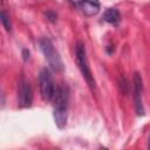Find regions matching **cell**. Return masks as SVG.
I'll return each mask as SVG.
<instances>
[{
    "instance_id": "6da1fadb",
    "label": "cell",
    "mask_w": 150,
    "mask_h": 150,
    "mask_svg": "<svg viewBox=\"0 0 150 150\" xmlns=\"http://www.w3.org/2000/svg\"><path fill=\"white\" fill-rule=\"evenodd\" d=\"M68 100H69V94H68V88L64 86H60L56 88L55 96L53 98L54 101V122L55 125L59 129H63L67 124L68 120Z\"/></svg>"
},
{
    "instance_id": "7a4b0ae2",
    "label": "cell",
    "mask_w": 150,
    "mask_h": 150,
    "mask_svg": "<svg viewBox=\"0 0 150 150\" xmlns=\"http://www.w3.org/2000/svg\"><path fill=\"white\" fill-rule=\"evenodd\" d=\"M39 47H40L49 68L55 73H63V70H64L63 61H62L59 52L55 49L53 42L48 38H41L39 40Z\"/></svg>"
},
{
    "instance_id": "3957f363",
    "label": "cell",
    "mask_w": 150,
    "mask_h": 150,
    "mask_svg": "<svg viewBox=\"0 0 150 150\" xmlns=\"http://www.w3.org/2000/svg\"><path fill=\"white\" fill-rule=\"evenodd\" d=\"M75 57H76V63L79 66V69L83 76V79L86 80V82L88 83V86L90 88H95V79L91 71V68L89 66V61H88V56H87V50H86V46L82 42H77L76 47H75Z\"/></svg>"
},
{
    "instance_id": "277c9868",
    "label": "cell",
    "mask_w": 150,
    "mask_h": 150,
    "mask_svg": "<svg viewBox=\"0 0 150 150\" xmlns=\"http://www.w3.org/2000/svg\"><path fill=\"white\" fill-rule=\"evenodd\" d=\"M39 87H40V94L43 101L49 102L54 98L56 88L53 80V76L49 71V69L43 68L39 73Z\"/></svg>"
},
{
    "instance_id": "5b68a950",
    "label": "cell",
    "mask_w": 150,
    "mask_h": 150,
    "mask_svg": "<svg viewBox=\"0 0 150 150\" xmlns=\"http://www.w3.org/2000/svg\"><path fill=\"white\" fill-rule=\"evenodd\" d=\"M33 101V91L30 83L22 77L19 82V88H18V102L21 108H28L32 105Z\"/></svg>"
},
{
    "instance_id": "8992f818",
    "label": "cell",
    "mask_w": 150,
    "mask_h": 150,
    "mask_svg": "<svg viewBox=\"0 0 150 150\" xmlns=\"http://www.w3.org/2000/svg\"><path fill=\"white\" fill-rule=\"evenodd\" d=\"M134 101H135V108L137 115H144V107L142 101V94H143V81L138 73L134 74Z\"/></svg>"
},
{
    "instance_id": "52a82bcc",
    "label": "cell",
    "mask_w": 150,
    "mask_h": 150,
    "mask_svg": "<svg viewBox=\"0 0 150 150\" xmlns=\"http://www.w3.org/2000/svg\"><path fill=\"white\" fill-rule=\"evenodd\" d=\"M75 7H79L80 11L87 16H94L100 12V2L98 1H80V2H71Z\"/></svg>"
},
{
    "instance_id": "ba28073f",
    "label": "cell",
    "mask_w": 150,
    "mask_h": 150,
    "mask_svg": "<svg viewBox=\"0 0 150 150\" xmlns=\"http://www.w3.org/2000/svg\"><path fill=\"white\" fill-rule=\"evenodd\" d=\"M103 20H104L105 22H108V23L117 25V23L120 22V20H121V14H120V12H118L116 8L110 7V8H108V9L104 12V14H103Z\"/></svg>"
},
{
    "instance_id": "9c48e42d",
    "label": "cell",
    "mask_w": 150,
    "mask_h": 150,
    "mask_svg": "<svg viewBox=\"0 0 150 150\" xmlns=\"http://www.w3.org/2000/svg\"><path fill=\"white\" fill-rule=\"evenodd\" d=\"M0 20H1V23L4 26V28L7 30V32H11L12 29V23H11V19H9V15L2 9L1 13H0Z\"/></svg>"
},
{
    "instance_id": "30bf717a",
    "label": "cell",
    "mask_w": 150,
    "mask_h": 150,
    "mask_svg": "<svg viewBox=\"0 0 150 150\" xmlns=\"http://www.w3.org/2000/svg\"><path fill=\"white\" fill-rule=\"evenodd\" d=\"M46 16H47V19H48V20H50V21H55V20H56V18H57V15H56L53 11H48V12L46 13Z\"/></svg>"
},
{
    "instance_id": "8fae6325",
    "label": "cell",
    "mask_w": 150,
    "mask_h": 150,
    "mask_svg": "<svg viewBox=\"0 0 150 150\" xmlns=\"http://www.w3.org/2000/svg\"><path fill=\"white\" fill-rule=\"evenodd\" d=\"M22 56H23V60L29 59V50L28 49H23L22 50Z\"/></svg>"
},
{
    "instance_id": "7c38bea8",
    "label": "cell",
    "mask_w": 150,
    "mask_h": 150,
    "mask_svg": "<svg viewBox=\"0 0 150 150\" xmlns=\"http://www.w3.org/2000/svg\"><path fill=\"white\" fill-rule=\"evenodd\" d=\"M149 150H150V137H149Z\"/></svg>"
},
{
    "instance_id": "4fadbf2b",
    "label": "cell",
    "mask_w": 150,
    "mask_h": 150,
    "mask_svg": "<svg viewBox=\"0 0 150 150\" xmlns=\"http://www.w3.org/2000/svg\"><path fill=\"white\" fill-rule=\"evenodd\" d=\"M101 150H108V149H105V148H103V149H101Z\"/></svg>"
}]
</instances>
